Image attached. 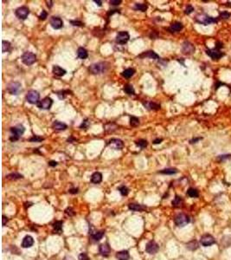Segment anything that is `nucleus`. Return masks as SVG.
<instances>
[{
  "label": "nucleus",
  "instance_id": "1",
  "mask_svg": "<svg viewBox=\"0 0 231 260\" xmlns=\"http://www.w3.org/2000/svg\"><path fill=\"white\" fill-rule=\"evenodd\" d=\"M108 69H109V64L106 62H100V63L93 64L88 67L89 72L93 75L103 74L107 71Z\"/></svg>",
  "mask_w": 231,
  "mask_h": 260
},
{
  "label": "nucleus",
  "instance_id": "2",
  "mask_svg": "<svg viewBox=\"0 0 231 260\" xmlns=\"http://www.w3.org/2000/svg\"><path fill=\"white\" fill-rule=\"evenodd\" d=\"M24 131H25V129H24V127L23 125H21V124H18L16 127L11 128V137H10V140L11 141H17V140H19V138L23 134Z\"/></svg>",
  "mask_w": 231,
  "mask_h": 260
},
{
  "label": "nucleus",
  "instance_id": "3",
  "mask_svg": "<svg viewBox=\"0 0 231 260\" xmlns=\"http://www.w3.org/2000/svg\"><path fill=\"white\" fill-rule=\"evenodd\" d=\"M196 22L199 23L201 24H203V25H209L211 23H217L218 18H212V17H210L206 14H202V15L197 16Z\"/></svg>",
  "mask_w": 231,
  "mask_h": 260
},
{
  "label": "nucleus",
  "instance_id": "4",
  "mask_svg": "<svg viewBox=\"0 0 231 260\" xmlns=\"http://www.w3.org/2000/svg\"><path fill=\"white\" fill-rule=\"evenodd\" d=\"M22 62L27 66H31L33 64L36 63V56L32 53L31 51H27V52H24L23 56H21Z\"/></svg>",
  "mask_w": 231,
  "mask_h": 260
},
{
  "label": "nucleus",
  "instance_id": "5",
  "mask_svg": "<svg viewBox=\"0 0 231 260\" xmlns=\"http://www.w3.org/2000/svg\"><path fill=\"white\" fill-rule=\"evenodd\" d=\"M39 98H40V94L36 90H34V89L30 90L26 95V101L31 104H37L39 102Z\"/></svg>",
  "mask_w": 231,
  "mask_h": 260
},
{
  "label": "nucleus",
  "instance_id": "6",
  "mask_svg": "<svg viewBox=\"0 0 231 260\" xmlns=\"http://www.w3.org/2000/svg\"><path fill=\"white\" fill-rule=\"evenodd\" d=\"M175 224L179 227H184L189 223V218L184 213H180L175 218Z\"/></svg>",
  "mask_w": 231,
  "mask_h": 260
},
{
  "label": "nucleus",
  "instance_id": "7",
  "mask_svg": "<svg viewBox=\"0 0 231 260\" xmlns=\"http://www.w3.org/2000/svg\"><path fill=\"white\" fill-rule=\"evenodd\" d=\"M22 88V85L20 83L18 82H11L8 84L7 86V90L11 95H14L17 96L18 95V93L20 92Z\"/></svg>",
  "mask_w": 231,
  "mask_h": 260
},
{
  "label": "nucleus",
  "instance_id": "8",
  "mask_svg": "<svg viewBox=\"0 0 231 260\" xmlns=\"http://www.w3.org/2000/svg\"><path fill=\"white\" fill-rule=\"evenodd\" d=\"M30 14V10L26 6H21L15 11V15L21 20H25Z\"/></svg>",
  "mask_w": 231,
  "mask_h": 260
},
{
  "label": "nucleus",
  "instance_id": "9",
  "mask_svg": "<svg viewBox=\"0 0 231 260\" xmlns=\"http://www.w3.org/2000/svg\"><path fill=\"white\" fill-rule=\"evenodd\" d=\"M130 39V35L127 31H120L116 36V43L119 44H126Z\"/></svg>",
  "mask_w": 231,
  "mask_h": 260
},
{
  "label": "nucleus",
  "instance_id": "10",
  "mask_svg": "<svg viewBox=\"0 0 231 260\" xmlns=\"http://www.w3.org/2000/svg\"><path fill=\"white\" fill-rule=\"evenodd\" d=\"M53 104V100L50 97H45L42 99L41 101L38 102V103L36 104L37 107L40 109H50L51 108Z\"/></svg>",
  "mask_w": 231,
  "mask_h": 260
},
{
  "label": "nucleus",
  "instance_id": "11",
  "mask_svg": "<svg viewBox=\"0 0 231 260\" xmlns=\"http://www.w3.org/2000/svg\"><path fill=\"white\" fill-rule=\"evenodd\" d=\"M200 243L203 246L208 247V246H210V245L215 244V238H213L211 235L206 234V235L202 236V238L200 239Z\"/></svg>",
  "mask_w": 231,
  "mask_h": 260
},
{
  "label": "nucleus",
  "instance_id": "12",
  "mask_svg": "<svg viewBox=\"0 0 231 260\" xmlns=\"http://www.w3.org/2000/svg\"><path fill=\"white\" fill-rule=\"evenodd\" d=\"M107 145L110 146L111 148H113L114 149H116V150H121L123 148V147H124L123 141L120 140V139H116V138L111 139L110 141H108Z\"/></svg>",
  "mask_w": 231,
  "mask_h": 260
},
{
  "label": "nucleus",
  "instance_id": "13",
  "mask_svg": "<svg viewBox=\"0 0 231 260\" xmlns=\"http://www.w3.org/2000/svg\"><path fill=\"white\" fill-rule=\"evenodd\" d=\"M158 249H159L158 245L155 241H153V240L148 242L146 246V251L147 253H149V254H155V253H157L158 251Z\"/></svg>",
  "mask_w": 231,
  "mask_h": 260
},
{
  "label": "nucleus",
  "instance_id": "14",
  "mask_svg": "<svg viewBox=\"0 0 231 260\" xmlns=\"http://www.w3.org/2000/svg\"><path fill=\"white\" fill-rule=\"evenodd\" d=\"M195 51V47L189 42H184L182 45V52L184 55H191Z\"/></svg>",
  "mask_w": 231,
  "mask_h": 260
},
{
  "label": "nucleus",
  "instance_id": "15",
  "mask_svg": "<svg viewBox=\"0 0 231 260\" xmlns=\"http://www.w3.org/2000/svg\"><path fill=\"white\" fill-rule=\"evenodd\" d=\"M206 54L208 55L210 57H211L213 60H219L220 58H222L224 56V54L222 52H221L219 50H216V49L207 50H206Z\"/></svg>",
  "mask_w": 231,
  "mask_h": 260
},
{
  "label": "nucleus",
  "instance_id": "16",
  "mask_svg": "<svg viewBox=\"0 0 231 260\" xmlns=\"http://www.w3.org/2000/svg\"><path fill=\"white\" fill-rule=\"evenodd\" d=\"M50 25L55 30H59L63 26V22L61 18L59 17H52L50 20Z\"/></svg>",
  "mask_w": 231,
  "mask_h": 260
},
{
  "label": "nucleus",
  "instance_id": "17",
  "mask_svg": "<svg viewBox=\"0 0 231 260\" xmlns=\"http://www.w3.org/2000/svg\"><path fill=\"white\" fill-rule=\"evenodd\" d=\"M34 244V239L32 238L31 236L28 235V236H25L23 239V242H22V247L23 248H30Z\"/></svg>",
  "mask_w": 231,
  "mask_h": 260
},
{
  "label": "nucleus",
  "instance_id": "18",
  "mask_svg": "<svg viewBox=\"0 0 231 260\" xmlns=\"http://www.w3.org/2000/svg\"><path fill=\"white\" fill-rule=\"evenodd\" d=\"M182 29H183V24L181 23H179V22H175V23L171 24V26L169 27L168 31L171 33H176L179 32Z\"/></svg>",
  "mask_w": 231,
  "mask_h": 260
},
{
  "label": "nucleus",
  "instance_id": "19",
  "mask_svg": "<svg viewBox=\"0 0 231 260\" xmlns=\"http://www.w3.org/2000/svg\"><path fill=\"white\" fill-rule=\"evenodd\" d=\"M138 57L140 58H144V57H148V58H151V59H155V60H158L160 59L159 58V56H158L156 52L152 51V50H149V51H146V52H144L141 55L138 56Z\"/></svg>",
  "mask_w": 231,
  "mask_h": 260
},
{
  "label": "nucleus",
  "instance_id": "20",
  "mask_svg": "<svg viewBox=\"0 0 231 260\" xmlns=\"http://www.w3.org/2000/svg\"><path fill=\"white\" fill-rule=\"evenodd\" d=\"M99 251H100V253L103 256V257H107L111 251V249H110V246L107 243H105V244H102L100 245V248H99Z\"/></svg>",
  "mask_w": 231,
  "mask_h": 260
},
{
  "label": "nucleus",
  "instance_id": "21",
  "mask_svg": "<svg viewBox=\"0 0 231 260\" xmlns=\"http://www.w3.org/2000/svg\"><path fill=\"white\" fill-rule=\"evenodd\" d=\"M68 128V126L63 123V122H61V121H54L52 124V129H53L56 130V131H63V130H65Z\"/></svg>",
  "mask_w": 231,
  "mask_h": 260
},
{
  "label": "nucleus",
  "instance_id": "22",
  "mask_svg": "<svg viewBox=\"0 0 231 260\" xmlns=\"http://www.w3.org/2000/svg\"><path fill=\"white\" fill-rule=\"evenodd\" d=\"M52 72L54 75H55V76H63L67 73V71L64 69L61 68L60 66H57V65H55L53 67Z\"/></svg>",
  "mask_w": 231,
  "mask_h": 260
},
{
  "label": "nucleus",
  "instance_id": "23",
  "mask_svg": "<svg viewBox=\"0 0 231 260\" xmlns=\"http://www.w3.org/2000/svg\"><path fill=\"white\" fill-rule=\"evenodd\" d=\"M102 181V174L99 172H95L91 176V182L94 184H99Z\"/></svg>",
  "mask_w": 231,
  "mask_h": 260
},
{
  "label": "nucleus",
  "instance_id": "24",
  "mask_svg": "<svg viewBox=\"0 0 231 260\" xmlns=\"http://www.w3.org/2000/svg\"><path fill=\"white\" fill-rule=\"evenodd\" d=\"M116 258L118 259V260H129L130 255L127 251H120L117 252Z\"/></svg>",
  "mask_w": 231,
  "mask_h": 260
},
{
  "label": "nucleus",
  "instance_id": "25",
  "mask_svg": "<svg viewBox=\"0 0 231 260\" xmlns=\"http://www.w3.org/2000/svg\"><path fill=\"white\" fill-rule=\"evenodd\" d=\"M77 56L80 59H82L84 60L86 58H87L88 56V54H87V50L83 48V47H80L78 50H77Z\"/></svg>",
  "mask_w": 231,
  "mask_h": 260
},
{
  "label": "nucleus",
  "instance_id": "26",
  "mask_svg": "<svg viewBox=\"0 0 231 260\" xmlns=\"http://www.w3.org/2000/svg\"><path fill=\"white\" fill-rule=\"evenodd\" d=\"M129 209L133 212H142L146 209V206H143L139 204H129Z\"/></svg>",
  "mask_w": 231,
  "mask_h": 260
},
{
  "label": "nucleus",
  "instance_id": "27",
  "mask_svg": "<svg viewBox=\"0 0 231 260\" xmlns=\"http://www.w3.org/2000/svg\"><path fill=\"white\" fill-rule=\"evenodd\" d=\"M144 106L146 108H148V109H150V110H158V109H160V105L155 103V102H146V103H144Z\"/></svg>",
  "mask_w": 231,
  "mask_h": 260
},
{
  "label": "nucleus",
  "instance_id": "28",
  "mask_svg": "<svg viewBox=\"0 0 231 260\" xmlns=\"http://www.w3.org/2000/svg\"><path fill=\"white\" fill-rule=\"evenodd\" d=\"M134 73H135V69H132V68H129V69H125L122 72V76H124L125 78H130V77H132L134 75Z\"/></svg>",
  "mask_w": 231,
  "mask_h": 260
},
{
  "label": "nucleus",
  "instance_id": "29",
  "mask_svg": "<svg viewBox=\"0 0 231 260\" xmlns=\"http://www.w3.org/2000/svg\"><path fill=\"white\" fill-rule=\"evenodd\" d=\"M123 90H124L125 93H126L127 95H130V96L135 94V90H134L133 85H131V84H126V85H125L124 88H123Z\"/></svg>",
  "mask_w": 231,
  "mask_h": 260
},
{
  "label": "nucleus",
  "instance_id": "30",
  "mask_svg": "<svg viewBox=\"0 0 231 260\" xmlns=\"http://www.w3.org/2000/svg\"><path fill=\"white\" fill-rule=\"evenodd\" d=\"M11 50V44L8 41H3L2 42V51L4 52H9Z\"/></svg>",
  "mask_w": 231,
  "mask_h": 260
},
{
  "label": "nucleus",
  "instance_id": "31",
  "mask_svg": "<svg viewBox=\"0 0 231 260\" xmlns=\"http://www.w3.org/2000/svg\"><path fill=\"white\" fill-rule=\"evenodd\" d=\"M53 228L57 233H61L63 231V222L62 221H56L53 224Z\"/></svg>",
  "mask_w": 231,
  "mask_h": 260
},
{
  "label": "nucleus",
  "instance_id": "32",
  "mask_svg": "<svg viewBox=\"0 0 231 260\" xmlns=\"http://www.w3.org/2000/svg\"><path fill=\"white\" fill-rule=\"evenodd\" d=\"M117 129H118V126L116 125L115 123H108L105 126V130L108 133H113Z\"/></svg>",
  "mask_w": 231,
  "mask_h": 260
},
{
  "label": "nucleus",
  "instance_id": "33",
  "mask_svg": "<svg viewBox=\"0 0 231 260\" xmlns=\"http://www.w3.org/2000/svg\"><path fill=\"white\" fill-rule=\"evenodd\" d=\"M103 236H104V232H102V231L96 232L93 233V234L91 235L92 238H93L94 240H95V241H99V240H101V238H103Z\"/></svg>",
  "mask_w": 231,
  "mask_h": 260
},
{
  "label": "nucleus",
  "instance_id": "34",
  "mask_svg": "<svg viewBox=\"0 0 231 260\" xmlns=\"http://www.w3.org/2000/svg\"><path fill=\"white\" fill-rule=\"evenodd\" d=\"M187 194L190 198H197L199 196V193L197 189L195 188H189L187 191Z\"/></svg>",
  "mask_w": 231,
  "mask_h": 260
},
{
  "label": "nucleus",
  "instance_id": "35",
  "mask_svg": "<svg viewBox=\"0 0 231 260\" xmlns=\"http://www.w3.org/2000/svg\"><path fill=\"white\" fill-rule=\"evenodd\" d=\"M135 144H136L138 147H139L141 149H144L146 148L148 145V142H147L146 140H144V139H140V140H138V141H135Z\"/></svg>",
  "mask_w": 231,
  "mask_h": 260
},
{
  "label": "nucleus",
  "instance_id": "36",
  "mask_svg": "<svg viewBox=\"0 0 231 260\" xmlns=\"http://www.w3.org/2000/svg\"><path fill=\"white\" fill-rule=\"evenodd\" d=\"M133 9H134L135 11H140L145 12V11H146L147 10V5L146 4H135Z\"/></svg>",
  "mask_w": 231,
  "mask_h": 260
},
{
  "label": "nucleus",
  "instance_id": "37",
  "mask_svg": "<svg viewBox=\"0 0 231 260\" xmlns=\"http://www.w3.org/2000/svg\"><path fill=\"white\" fill-rule=\"evenodd\" d=\"M6 178L9 179V180H18V179H22L23 178V175L18 173H10L9 175H7Z\"/></svg>",
  "mask_w": 231,
  "mask_h": 260
},
{
  "label": "nucleus",
  "instance_id": "38",
  "mask_svg": "<svg viewBox=\"0 0 231 260\" xmlns=\"http://www.w3.org/2000/svg\"><path fill=\"white\" fill-rule=\"evenodd\" d=\"M182 204H183V199H181V197L176 196V198L172 201V206H175V207H180L182 206Z\"/></svg>",
  "mask_w": 231,
  "mask_h": 260
},
{
  "label": "nucleus",
  "instance_id": "39",
  "mask_svg": "<svg viewBox=\"0 0 231 260\" xmlns=\"http://www.w3.org/2000/svg\"><path fill=\"white\" fill-rule=\"evenodd\" d=\"M159 173H162V174H175V173H178V170L176 168H166V169L160 171Z\"/></svg>",
  "mask_w": 231,
  "mask_h": 260
},
{
  "label": "nucleus",
  "instance_id": "40",
  "mask_svg": "<svg viewBox=\"0 0 231 260\" xmlns=\"http://www.w3.org/2000/svg\"><path fill=\"white\" fill-rule=\"evenodd\" d=\"M130 125L132 127H138L139 125V119L135 116H131L130 117Z\"/></svg>",
  "mask_w": 231,
  "mask_h": 260
},
{
  "label": "nucleus",
  "instance_id": "41",
  "mask_svg": "<svg viewBox=\"0 0 231 260\" xmlns=\"http://www.w3.org/2000/svg\"><path fill=\"white\" fill-rule=\"evenodd\" d=\"M119 191H120V194L122 195V196H126V195L128 194V193H129V189L126 186H120L119 187Z\"/></svg>",
  "mask_w": 231,
  "mask_h": 260
},
{
  "label": "nucleus",
  "instance_id": "42",
  "mask_svg": "<svg viewBox=\"0 0 231 260\" xmlns=\"http://www.w3.org/2000/svg\"><path fill=\"white\" fill-rule=\"evenodd\" d=\"M187 247L190 250H196L198 248V244L196 240H193L187 245Z\"/></svg>",
  "mask_w": 231,
  "mask_h": 260
},
{
  "label": "nucleus",
  "instance_id": "43",
  "mask_svg": "<svg viewBox=\"0 0 231 260\" xmlns=\"http://www.w3.org/2000/svg\"><path fill=\"white\" fill-rule=\"evenodd\" d=\"M69 93H71L69 90H61V91L57 92V96H58V97L60 98V99H64V98L66 97V96L68 95Z\"/></svg>",
  "mask_w": 231,
  "mask_h": 260
},
{
  "label": "nucleus",
  "instance_id": "44",
  "mask_svg": "<svg viewBox=\"0 0 231 260\" xmlns=\"http://www.w3.org/2000/svg\"><path fill=\"white\" fill-rule=\"evenodd\" d=\"M89 126H90V122H89L88 119H85L84 121H82V123L81 124V126H80V129L87 130V129H88V128H89Z\"/></svg>",
  "mask_w": 231,
  "mask_h": 260
},
{
  "label": "nucleus",
  "instance_id": "45",
  "mask_svg": "<svg viewBox=\"0 0 231 260\" xmlns=\"http://www.w3.org/2000/svg\"><path fill=\"white\" fill-rule=\"evenodd\" d=\"M42 141H44V138L41 137V136H38V135H34L33 137L29 139V141H31V142H41Z\"/></svg>",
  "mask_w": 231,
  "mask_h": 260
},
{
  "label": "nucleus",
  "instance_id": "46",
  "mask_svg": "<svg viewBox=\"0 0 231 260\" xmlns=\"http://www.w3.org/2000/svg\"><path fill=\"white\" fill-rule=\"evenodd\" d=\"M230 17L231 14L230 12H228V11H222V12H221L220 16H219V18H222V19H229Z\"/></svg>",
  "mask_w": 231,
  "mask_h": 260
},
{
  "label": "nucleus",
  "instance_id": "47",
  "mask_svg": "<svg viewBox=\"0 0 231 260\" xmlns=\"http://www.w3.org/2000/svg\"><path fill=\"white\" fill-rule=\"evenodd\" d=\"M231 158V154H224V155H219L218 158H217V161H223L225 160H228Z\"/></svg>",
  "mask_w": 231,
  "mask_h": 260
},
{
  "label": "nucleus",
  "instance_id": "48",
  "mask_svg": "<svg viewBox=\"0 0 231 260\" xmlns=\"http://www.w3.org/2000/svg\"><path fill=\"white\" fill-rule=\"evenodd\" d=\"M47 17H48V13H47V11L43 10V11H42V12H41L40 16H39V18H40L41 20H45Z\"/></svg>",
  "mask_w": 231,
  "mask_h": 260
},
{
  "label": "nucleus",
  "instance_id": "49",
  "mask_svg": "<svg viewBox=\"0 0 231 260\" xmlns=\"http://www.w3.org/2000/svg\"><path fill=\"white\" fill-rule=\"evenodd\" d=\"M70 23L73 24L74 26H80V27H82V26H84V23L81 21H73V20H71V21H70Z\"/></svg>",
  "mask_w": 231,
  "mask_h": 260
},
{
  "label": "nucleus",
  "instance_id": "50",
  "mask_svg": "<svg viewBox=\"0 0 231 260\" xmlns=\"http://www.w3.org/2000/svg\"><path fill=\"white\" fill-rule=\"evenodd\" d=\"M193 11H194V8H193V6H191V5H188V6L186 7L185 11H184V13H185L186 15H189V14H190L191 12H193Z\"/></svg>",
  "mask_w": 231,
  "mask_h": 260
},
{
  "label": "nucleus",
  "instance_id": "51",
  "mask_svg": "<svg viewBox=\"0 0 231 260\" xmlns=\"http://www.w3.org/2000/svg\"><path fill=\"white\" fill-rule=\"evenodd\" d=\"M79 260H89V258L86 253H81L79 255Z\"/></svg>",
  "mask_w": 231,
  "mask_h": 260
},
{
  "label": "nucleus",
  "instance_id": "52",
  "mask_svg": "<svg viewBox=\"0 0 231 260\" xmlns=\"http://www.w3.org/2000/svg\"><path fill=\"white\" fill-rule=\"evenodd\" d=\"M121 0H111L109 3H110V4H112V5H119V4H121Z\"/></svg>",
  "mask_w": 231,
  "mask_h": 260
},
{
  "label": "nucleus",
  "instance_id": "53",
  "mask_svg": "<svg viewBox=\"0 0 231 260\" xmlns=\"http://www.w3.org/2000/svg\"><path fill=\"white\" fill-rule=\"evenodd\" d=\"M222 43H220V42H216V48L215 49L220 50V49H222Z\"/></svg>",
  "mask_w": 231,
  "mask_h": 260
},
{
  "label": "nucleus",
  "instance_id": "54",
  "mask_svg": "<svg viewBox=\"0 0 231 260\" xmlns=\"http://www.w3.org/2000/svg\"><path fill=\"white\" fill-rule=\"evenodd\" d=\"M49 165H50V167H55V166H57V162L55 161H50L49 162Z\"/></svg>",
  "mask_w": 231,
  "mask_h": 260
},
{
  "label": "nucleus",
  "instance_id": "55",
  "mask_svg": "<svg viewBox=\"0 0 231 260\" xmlns=\"http://www.w3.org/2000/svg\"><path fill=\"white\" fill-rule=\"evenodd\" d=\"M69 193L70 194H77L78 193V188H72L69 190Z\"/></svg>",
  "mask_w": 231,
  "mask_h": 260
},
{
  "label": "nucleus",
  "instance_id": "56",
  "mask_svg": "<svg viewBox=\"0 0 231 260\" xmlns=\"http://www.w3.org/2000/svg\"><path fill=\"white\" fill-rule=\"evenodd\" d=\"M161 141H163V139H159V138H158V139H156V140H154L153 141V144H159V143H161Z\"/></svg>",
  "mask_w": 231,
  "mask_h": 260
},
{
  "label": "nucleus",
  "instance_id": "57",
  "mask_svg": "<svg viewBox=\"0 0 231 260\" xmlns=\"http://www.w3.org/2000/svg\"><path fill=\"white\" fill-rule=\"evenodd\" d=\"M202 139H203V138H201V137H199V138H195V139H193V140H191V141H190V143H191V144H193V143H196L197 141H200V140H202Z\"/></svg>",
  "mask_w": 231,
  "mask_h": 260
},
{
  "label": "nucleus",
  "instance_id": "58",
  "mask_svg": "<svg viewBox=\"0 0 231 260\" xmlns=\"http://www.w3.org/2000/svg\"><path fill=\"white\" fill-rule=\"evenodd\" d=\"M6 222H8V219L5 216H3V226H5Z\"/></svg>",
  "mask_w": 231,
  "mask_h": 260
},
{
  "label": "nucleus",
  "instance_id": "59",
  "mask_svg": "<svg viewBox=\"0 0 231 260\" xmlns=\"http://www.w3.org/2000/svg\"><path fill=\"white\" fill-rule=\"evenodd\" d=\"M77 141V140H76V139H74L73 136H71L70 138H68V142H70V143H72L73 141Z\"/></svg>",
  "mask_w": 231,
  "mask_h": 260
},
{
  "label": "nucleus",
  "instance_id": "60",
  "mask_svg": "<svg viewBox=\"0 0 231 260\" xmlns=\"http://www.w3.org/2000/svg\"><path fill=\"white\" fill-rule=\"evenodd\" d=\"M46 3H47V5H48V6H49V7H50H50H51V6H52V3H53V1H47V2H46Z\"/></svg>",
  "mask_w": 231,
  "mask_h": 260
},
{
  "label": "nucleus",
  "instance_id": "61",
  "mask_svg": "<svg viewBox=\"0 0 231 260\" xmlns=\"http://www.w3.org/2000/svg\"><path fill=\"white\" fill-rule=\"evenodd\" d=\"M95 3H96L99 6H101V5H102V1H97V0H95Z\"/></svg>",
  "mask_w": 231,
  "mask_h": 260
}]
</instances>
